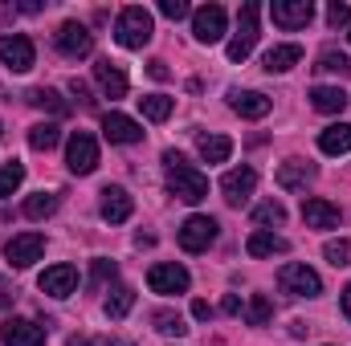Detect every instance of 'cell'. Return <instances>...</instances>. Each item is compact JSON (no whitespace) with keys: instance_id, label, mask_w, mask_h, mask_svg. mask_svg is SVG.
Returning a JSON list of instances; mask_svg holds the SVG:
<instances>
[{"instance_id":"11","label":"cell","mask_w":351,"mask_h":346,"mask_svg":"<svg viewBox=\"0 0 351 346\" xmlns=\"http://www.w3.org/2000/svg\"><path fill=\"white\" fill-rule=\"evenodd\" d=\"M269 16H274L278 29H306L315 21V4L311 0H274Z\"/></svg>"},{"instance_id":"34","label":"cell","mask_w":351,"mask_h":346,"mask_svg":"<svg viewBox=\"0 0 351 346\" xmlns=\"http://www.w3.org/2000/svg\"><path fill=\"white\" fill-rule=\"evenodd\" d=\"M152 322H156V330H160V334H172V338H184V334H188L184 318H180V314H172V310H160Z\"/></svg>"},{"instance_id":"7","label":"cell","mask_w":351,"mask_h":346,"mask_svg":"<svg viewBox=\"0 0 351 346\" xmlns=\"http://www.w3.org/2000/svg\"><path fill=\"white\" fill-rule=\"evenodd\" d=\"M225 25H229V16H225L221 4H204V8L192 12V37L200 45H217L225 37Z\"/></svg>"},{"instance_id":"20","label":"cell","mask_w":351,"mask_h":346,"mask_svg":"<svg viewBox=\"0 0 351 346\" xmlns=\"http://www.w3.org/2000/svg\"><path fill=\"white\" fill-rule=\"evenodd\" d=\"M94 82H98V90H102L106 98H127V74H123V66H114L110 57L94 62Z\"/></svg>"},{"instance_id":"45","label":"cell","mask_w":351,"mask_h":346,"mask_svg":"<svg viewBox=\"0 0 351 346\" xmlns=\"http://www.w3.org/2000/svg\"><path fill=\"white\" fill-rule=\"evenodd\" d=\"M343 314H348V322H351V285H343Z\"/></svg>"},{"instance_id":"46","label":"cell","mask_w":351,"mask_h":346,"mask_svg":"<svg viewBox=\"0 0 351 346\" xmlns=\"http://www.w3.org/2000/svg\"><path fill=\"white\" fill-rule=\"evenodd\" d=\"M70 346H90V338H70Z\"/></svg>"},{"instance_id":"35","label":"cell","mask_w":351,"mask_h":346,"mask_svg":"<svg viewBox=\"0 0 351 346\" xmlns=\"http://www.w3.org/2000/svg\"><path fill=\"white\" fill-rule=\"evenodd\" d=\"M254 220H258V224H286V208H282V204H278V200H265V204H258V208H254Z\"/></svg>"},{"instance_id":"39","label":"cell","mask_w":351,"mask_h":346,"mask_svg":"<svg viewBox=\"0 0 351 346\" xmlns=\"http://www.w3.org/2000/svg\"><path fill=\"white\" fill-rule=\"evenodd\" d=\"M319 70H351V62L343 53H335V49H323L319 53Z\"/></svg>"},{"instance_id":"32","label":"cell","mask_w":351,"mask_h":346,"mask_svg":"<svg viewBox=\"0 0 351 346\" xmlns=\"http://www.w3.org/2000/svg\"><path fill=\"white\" fill-rule=\"evenodd\" d=\"M241 314H245V322H250V326H269V318H274V306L265 302L262 293H254V297L241 306Z\"/></svg>"},{"instance_id":"25","label":"cell","mask_w":351,"mask_h":346,"mask_svg":"<svg viewBox=\"0 0 351 346\" xmlns=\"http://www.w3.org/2000/svg\"><path fill=\"white\" fill-rule=\"evenodd\" d=\"M319 151L323 155H348L351 151V122H335L319 135Z\"/></svg>"},{"instance_id":"36","label":"cell","mask_w":351,"mask_h":346,"mask_svg":"<svg viewBox=\"0 0 351 346\" xmlns=\"http://www.w3.org/2000/svg\"><path fill=\"white\" fill-rule=\"evenodd\" d=\"M114 273H119V265L106 257H94V265H90V285L94 289H102L106 281H114Z\"/></svg>"},{"instance_id":"38","label":"cell","mask_w":351,"mask_h":346,"mask_svg":"<svg viewBox=\"0 0 351 346\" xmlns=\"http://www.w3.org/2000/svg\"><path fill=\"white\" fill-rule=\"evenodd\" d=\"M160 12H164L168 21H184V16H192L188 0H160Z\"/></svg>"},{"instance_id":"43","label":"cell","mask_w":351,"mask_h":346,"mask_svg":"<svg viewBox=\"0 0 351 346\" xmlns=\"http://www.w3.org/2000/svg\"><path fill=\"white\" fill-rule=\"evenodd\" d=\"M12 297H16V289H12V285H4V281H0V306H12Z\"/></svg>"},{"instance_id":"18","label":"cell","mask_w":351,"mask_h":346,"mask_svg":"<svg viewBox=\"0 0 351 346\" xmlns=\"http://www.w3.org/2000/svg\"><path fill=\"white\" fill-rule=\"evenodd\" d=\"M102 135H106L110 143H123V147H131V143H139V139H143V127H139L135 118H127V114L110 110V114L102 118Z\"/></svg>"},{"instance_id":"33","label":"cell","mask_w":351,"mask_h":346,"mask_svg":"<svg viewBox=\"0 0 351 346\" xmlns=\"http://www.w3.org/2000/svg\"><path fill=\"white\" fill-rule=\"evenodd\" d=\"M21 183H25V163H16V159L4 163V168H0V200H8Z\"/></svg>"},{"instance_id":"37","label":"cell","mask_w":351,"mask_h":346,"mask_svg":"<svg viewBox=\"0 0 351 346\" xmlns=\"http://www.w3.org/2000/svg\"><path fill=\"white\" fill-rule=\"evenodd\" d=\"M323 257L331 261L335 269L351 265V241H327V245H323Z\"/></svg>"},{"instance_id":"3","label":"cell","mask_w":351,"mask_h":346,"mask_svg":"<svg viewBox=\"0 0 351 346\" xmlns=\"http://www.w3.org/2000/svg\"><path fill=\"white\" fill-rule=\"evenodd\" d=\"M278 285H282V293H290V297H319V293H323V277H319L311 265H302V261H286V265L278 269Z\"/></svg>"},{"instance_id":"17","label":"cell","mask_w":351,"mask_h":346,"mask_svg":"<svg viewBox=\"0 0 351 346\" xmlns=\"http://www.w3.org/2000/svg\"><path fill=\"white\" fill-rule=\"evenodd\" d=\"M41 293H49V297H70L74 289H78V269L74 265H53V269H45L41 273Z\"/></svg>"},{"instance_id":"47","label":"cell","mask_w":351,"mask_h":346,"mask_svg":"<svg viewBox=\"0 0 351 346\" xmlns=\"http://www.w3.org/2000/svg\"><path fill=\"white\" fill-rule=\"evenodd\" d=\"M98 346H127V343H98Z\"/></svg>"},{"instance_id":"5","label":"cell","mask_w":351,"mask_h":346,"mask_svg":"<svg viewBox=\"0 0 351 346\" xmlns=\"http://www.w3.org/2000/svg\"><path fill=\"white\" fill-rule=\"evenodd\" d=\"M66 168L74 175H90L98 168V143H94V135L74 131V135L66 139Z\"/></svg>"},{"instance_id":"26","label":"cell","mask_w":351,"mask_h":346,"mask_svg":"<svg viewBox=\"0 0 351 346\" xmlns=\"http://www.w3.org/2000/svg\"><path fill=\"white\" fill-rule=\"evenodd\" d=\"M131 306H135V289H131V285H114V289H110V297L102 302V310H106V318H110V322L127 318V314H131Z\"/></svg>"},{"instance_id":"40","label":"cell","mask_w":351,"mask_h":346,"mask_svg":"<svg viewBox=\"0 0 351 346\" xmlns=\"http://www.w3.org/2000/svg\"><path fill=\"white\" fill-rule=\"evenodd\" d=\"M327 21L339 29V25H351V4H339V0H331L327 4Z\"/></svg>"},{"instance_id":"24","label":"cell","mask_w":351,"mask_h":346,"mask_svg":"<svg viewBox=\"0 0 351 346\" xmlns=\"http://www.w3.org/2000/svg\"><path fill=\"white\" fill-rule=\"evenodd\" d=\"M298 62H302V45H274L262 57L265 74H286V70H294Z\"/></svg>"},{"instance_id":"41","label":"cell","mask_w":351,"mask_h":346,"mask_svg":"<svg viewBox=\"0 0 351 346\" xmlns=\"http://www.w3.org/2000/svg\"><path fill=\"white\" fill-rule=\"evenodd\" d=\"M192 318H213V306L196 297V302H192Z\"/></svg>"},{"instance_id":"29","label":"cell","mask_w":351,"mask_h":346,"mask_svg":"<svg viewBox=\"0 0 351 346\" xmlns=\"http://www.w3.org/2000/svg\"><path fill=\"white\" fill-rule=\"evenodd\" d=\"M233 155V139H225V135H204L200 139V159L204 163H225Z\"/></svg>"},{"instance_id":"21","label":"cell","mask_w":351,"mask_h":346,"mask_svg":"<svg viewBox=\"0 0 351 346\" xmlns=\"http://www.w3.org/2000/svg\"><path fill=\"white\" fill-rule=\"evenodd\" d=\"M229 106L241 118H265L269 114V98H265L262 90H233L229 94Z\"/></svg>"},{"instance_id":"42","label":"cell","mask_w":351,"mask_h":346,"mask_svg":"<svg viewBox=\"0 0 351 346\" xmlns=\"http://www.w3.org/2000/svg\"><path fill=\"white\" fill-rule=\"evenodd\" d=\"M147 74H152L156 82H164V78H168V66H164V62H152V66H147Z\"/></svg>"},{"instance_id":"30","label":"cell","mask_w":351,"mask_h":346,"mask_svg":"<svg viewBox=\"0 0 351 346\" xmlns=\"http://www.w3.org/2000/svg\"><path fill=\"white\" fill-rule=\"evenodd\" d=\"M139 106H143V118H147V122H168L176 102L168 94H147V98H139Z\"/></svg>"},{"instance_id":"2","label":"cell","mask_w":351,"mask_h":346,"mask_svg":"<svg viewBox=\"0 0 351 346\" xmlns=\"http://www.w3.org/2000/svg\"><path fill=\"white\" fill-rule=\"evenodd\" d=\"M152 33H156V21H152V12L139 8V4L123 8L119 21H114V41H119L123 49H143V45L152 41Z\"/></svg>"},{"instance_id":"31","label":"cell","mask_w":351,"mask_h":346,"mask_svg":"<svg viewBox=\"0 0 351 346\" xmlns=\"http://www.w3.org/2000/svg\"><path fill=\"white\" fill-rule=\"evenodd\" d=\"M53 212H58V196L53 191H37V196L25 200V216L29 220H49Z\"/></svg>"},{"instance_id":"4","label":"cell","mask_w":351,"mask_h":346,"mask_svg":"<svg viewBox=\"0 0 351 346\" xmlns=\"http://www.w3.org/2000/svg\"><path fill=\"white\" fill-rule=\"evenodd\" d=\"M258 16H262V8L254 0L241 4V12H237V37L229 41V62H245L254 53V45H258Z\"/></svg>"},{"instance_id":"1","label":"cell","mask_w":351,"mask_h":346,"mask_svg":"<svg viewBox=\"0 0 351 346\" xmlns=\"http://www.w3.org/2000/svg\"><path fill=\"white\" fill-rule=\"evenodd\" d=\"M164 168H168V187H172L176 200L184 204H200L208 196V175L196 172L180 151H164Z\"/></svg>"},{"instance_id":"48","label":"cell","mask_w":351,"mask_h":346,"mask_svg":"<svg viewBox=\"0 0 351 346\" xmlns=\"http://www.w3.org/2000/svg\"><path fill=\"white\" fill-rule=\"evenodd\" d=\"M348 37H351V33H348Z\"/></svg>"},{"instance_id":"8","label":"cell","mask_w":351,"mask_h":346,"mask_svg":"<svg viewBox=\"0 0 351 346\" xmlns=\"http://www.w3.org/2000/svg\"><path fill=\"white\" fill-rule=\"evenodd\" d=\"M53 45H58V53H66V57H90V49H94V33H90L82 21H66L58 33H53Z\"/></svg>"},{"instance_id":"6","label":"cell","mask_w":351,"mask_h":346,"mask_svg":"<svg viewBox=\"0 0 351 346\" xmlns=\"http://www.w3.org/2000/svg\"><path fill=\"white\" fill-rule=\"evenodd\" d=\"M147 285H152V293L172 297V293H188L192 277H188V269H184V265H176V261H160V265H152Z\"/></svg>"},{"instance_id":"28","label":"cell","mask_w":351,"mask_h":346,"mask_svg":"<svg viewBox=\"0 0 351 346\" xmlns=\"http://www.w3.org/2000/svg\"><path fill=\"white\" fill-rule=\"evenodd\" d=\"M62 143V127L58 122H37V127H29V147L33 151H53Z\"/></svg>"},{"instance_id":"44","label":"cell","mask_w":351,"mask_h":346,"mask_svg":"<svg viewBox=\"0 0 351 346\" xmlns=\"http://www.w3.org/2000/svg\"><path fill=\"white\" fill-rule=\"evenodd\" d=\"M221 310H225V314H241V302H237V297H233V293H229V297H225V306H221Z\"/></svg>"},{"instance_id":"14","label":"cell","mask_w":351,"mask_h":346,"mask_svg":"<svg viewBox=\"0 0 351 346\" xmlns=\"http://www.w3.org/2000/svg\"><path fill=\"white\" fill-rule=\"evenodd\" d=\"M0 343L4 346H45V326H37L33 318H8L0 326Z\"/></svg>"},{"instance_id":"27","label":"cell","mask_w":351,"mask_h":346,"mask_svg":"<svg viewBox=\"0 0 351 346\" xmlns=\"http://www.w3.org/2000/svg\"><path fill=\"white\" fill-rule=\"evenodd\" d=\"M29 102L37 106V110H49V114H70V102L58 94V90H49V86H37V90H29Z\"/></svg>"},{"instance_id":"16","label":"cell","mask_w":351,"mask_h":346,"mask_svg":"<svg viewBox=\"0 0 351 346\" xmlns=\"http://www.w3.org/2000/svg\"><path fill=\"white\" fill-rule=\"evenodd\" d=\"M315 175H319L315 163H306V159H286V163L278 168V187H282V191H306V187L315 183Z\"/></svg>"},{"instance_id":"9","label":"cell","mask_w":351,"mask_h":346,"mask_svg":"<svg viewBox=\"0 0 351 346\" xmlns=\"http://www.w3.org/2000/svg\"><path fill=\"white\" fill-rule=\"evenodd\" d=\"M217 241V220L213 216H188L180 224V249L184 253H204Z\"/></svg>"},{"instance_id":"12","label":"cell","mask_w":351,"mask_h":346,"mask_svg":"<svg viewBox=\"0 0 351 346\" xmlns=\"http://www.w3.org/2000/svg\"><path fill=\"white\" fill-rule=\"evenodd\" d=\"M45 253V237L41 232H21V237H12L8 245H4V257L12 269H29L33 261H41Z\"/></svg>"},{"instance_id":"23","label":"cell","mask_w":351,"mask_h":346,"mask_svg":"<svg viewBox=\"0 0 351 346\" xmlns=\"http://www.w3.org/2000/svg\"><path fill=\"white\" fill-rule=\"evenodd\" d=\"M348 90H339V86H315L311 90V106L319 110V114H343L348 110Z\"/></svg>"},{"instance_id":"22","label":"cell","mask_w":351,"mask_h":346,"mask_svg":"<svg viewBox=\"0 0 351 346\" xmlns=\"http://www.w3.org/2000/svg\"><path fill=\"white\" fill-rule=\"evenodd\" d=\"M245 253H250V257H282V253H290V241L278 237V232H269V228H258V232L245 241Z\"/></svg>"},{"instance_id":"19","label":"cell","mask_w":351,"mask_h":346,"mask_svg":"<svg viewBox=\"0 0 351 346\" xmlns=\"http://www.w3.org/2000/svg\"><path fill=\"white\" fill-rule=\"evenodd\" d=\"M302 220H306V228H339V208L323 196H311V200H302Z\"/></svg>"},{"instance_id":"13","label":"cell","mask_w":351,"mask_h":346,"mask_svg":"<svg viewBox=\"0 0 351 346\" xmlns=\"http://www.w3.org/2000/svg\"><path fill=\"white\" fill-rule=\"evenodd\" d=\"M254 187H258V172H254V168H233V172L221 175V191H225V200H229L233 208L250 204Z\"/></svg>"},{"instance_id":"10","label":"cell","mask_w":351,"mask_h":346,"mask_svg":"<svg viewBox=\"0 0 351 346\" xmlns=\"http://www.w3.org/2000/svg\"><path fill=\"white\" fill-rule=\"evenodd\" d=\"M0 62L12 70V74H29L33 62H37V49L25 33H12V37H0Z\"/></svg>"},{"instance_id":"15","label":"cell","mask_w":351,"mask_h":346,"mask_svg":"<svg viewBox=\"0 0 351 346\" xmlns=\"http://www.w3.org/2000/svg\"><path fill=\"white\" fill-rule=\"evenodd\" d=\"M106 224H127L135 212V200L127 196V187H102V204H98Z\"/></svg>"}]
</instances>
